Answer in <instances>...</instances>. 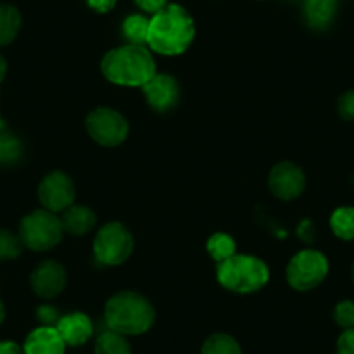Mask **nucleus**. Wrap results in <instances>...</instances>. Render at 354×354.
<instances>
[{
  "label": "nucleus",
  "instance_id": "c85d7f7f",
  "mask_svg": "<svg viewBox=\"0 0 354 354\" xmlns=\"http://www.w3.org/2000/svg\"><path fill=\"white\" fill-rule=\"evenodd\" d=\"M87 6L93 11L104 15V12L113 11V8L117 6V0H87Z\"/></svg>",
  "mask_w": 354,
  "mask_h": 354
},
{
  "label": "nucleus",
  "instance_id": "a878e982",
  "mask_svg": "<svg viewBox=\"0 0 354 354\" xmlns=\"http://www.w3.org/2000/svg\"><path fill=\"white\" fill-rule=\"evenodd\" d=\"M19 155V142L11 136L0 138V160H15Z\"/></svg>",
  "mask_w": 354,
  "mask_h": 354
},
{
  "label": "nucleus",
  "instance_id": "4be33fe9",
  "mask_svg": "<svg viewBox=\"0 0 354 354\" xmlns=\"http://www.w3.org/2000/svg\"><path fill=\"white\" fill-rule=\"evenodd\" d=\"M200 354H241L240 344L227 333H212L203 342Z\"/></svg>",
  "mask_w": 354,
  "mask_h": 354
},
{
  "label": "nucleus",
  "instance_id": "0eeeda50",
  "mask_svg": "<svg viewBox=\"0 0 354 354\" xmlns=\"http://www.w3.org/2000/svg\"><path fill=\"white\" fill-rule=\"evenodd\" d=\"M134 250V236L122 223H108L94 238V255L104 266H120Z\"/></svg>",
  "mask_w": 354,
  "mask_h": 354
},
{
  "label": "nucleus",
  "instance_id": "f3484780",
  "mask_svg": "<svg viewBox=\"0 0 354 354\" xmlns=\"http://www.w3.org/2000/svg\"><path fill=\"white\" fill-rule=\"evenodd\" d=\"M21 30V15L11 4H0V47L15 42Z\"/></svg>",
  "mask_w": 354,
  "mask_h": 354
},
{
  "label": "nucleus",
  "instance_id": "f8f14e48",
  "mask_svg": "<svg viewBox=\"0 0 354 354\" xmlns=\"http://www.w3.org/2000/svg\"><path fill=\"white\" fill-rule=\"evenodd\" d=\"M141 88L148 104L156 111H167L179 103L181 88L172 75L156 73Z\"/></svg>",
  "mask_w": 354,
  "mask_h": 354
},
{
  "label": "nucleus",
  "instance_id": "bb28decb",
  "mask_svg": "<svg viewBox=\"0 0 354 354\" xmlns=\"http://www.w3.org/2000/svg\"><path fill=\"white\" fill-rule=\"evenodd\" d=\"M337 354H354V328H347L337 340Z\"/></svg>",
  "mask_w": 354,
  "mask_h": 354
},
{
  "label": "nucleus",
  "instance_id": "423d86ee",
  "mask_svg": "<svg viewBox=\"0 0 354 354\" xmlns=\"http://www.w3.org/2000/svg\"><path fill=\"white\" fill-rule=\"evenodd\" d=\"M328 270V259L322 252L306 248L295 254L288 262L287 281L294 290L309 292L325 280Z\"/></svg>",
  "mask_w": 354,
  "mask_h": 354
},
{
  "label": "nucleus",
  "instance_id": "f03ea898",
  "mask_svg": "<svg viewBox=\"0 0 354 354\" xmlns=\"http://www.w3.org/2000/svg\"><path fill=\"white\" fill-rule=\"evenodd\" d=\"M101 71L115 85L142 87L156 75V64L145 46L125 44L104 54Z\"/></svg>",
  "mask_w": 354,
  "mask_h": 354
},
{
  "label": "nucleus",
  "instance_id": "dca6fc26",
  "mask_svg": "<svg viewBox=\"0 0 354 354\" xmlns=\"http://www.w3.org/2000/svg\"><path fill=\"white\" fill-rule=\"evenodd\" d=\"M337 0H304V18L315 30H325L337 15Z\"/></svg>",
  "mask_w": 354,
  "mask_h": 354
},
{
  "label": "nucleus",
  "instance_id": "412c9836",
  "mask_svg": "<svg viewBox=\"0 0 354 354\" xmlns=\"http://www.w3.org/2000/svg\"><path fill=\"white\" fill-rule=\"evenodd\" d=\"M122 30H124V35L129 40V44L145 46L146 40H148L149 19L142 15H131L125 18Z\"/></svg>",
  "mask_w": 354,
  "mask_h": 354
},
{
  "label": "nucleus",
  "instance_id": "9d476101",
  "mask_svg": "<svg viewBox=\"0 0 354 354\" xmlns=\"http://www.w3.org/2000/svg\"><path fill=\"white\" fill-rule=\"evenodd\" d=\"M268 185L277 198L295 200L306 188V174L297 163L280 162L271 169Z\"/></svg>",
  "mask_w": 354,
  "mask_h": 354
},
{
  "label": "nucleus",
  "instance_id": "7ed1b4c3",
  "mask_svg": "<svg viewBox=\"0 0 354 354\" xmlns=\"http://www.w3.org/2000/svg\"><path fill=\"white\" fill-rule=\"evenodd\" d=\"M156 313L148 297L139 292L124 290L108 299L104 319L108 328L122 335H141L153 326Z\"/></svg>",
  "mask_w": 354,
  "mask_h": 354
},
{
  "label": "nucleus",
  "instance_id": "473e14b6",
  "mask_svg": "<svg viewBox=\"0 0 354 354\" xmlns=\"http://www.w3.org/2000/svg\"><path fill=\"white\" fill-rule=\"evenodd\" d=\"M4 318H6V308H4V302H2V299H0V325H2Z\"/></svg>",
  "mask_w": 354,
  "mask_h": 354
},
{
  "label": "nucleus",
  "instance_id": "393cba45",
  "mask_svg": "<svg viewBox=\"0 0 354 354\" xmlns=\"http://www.w3.org/2000/svg\"><path fill=\"white\" fill-rule=\"evenodd\" d=\"M339 115L344 120H354V91H347L339 97Z\"/></svg>",
  "mask_w": 354,
  "mask_h": 354
},
{
  "label": "nucleus",
  "instance_id": "6ab92c4d",
  "mask_svg": "<svg viewBox=\"0 0 354 354\" xmlns=\"http://www.w3.org/2000/svg\"><path fill=\"white\" fill-rule=\"evenodd\" d=\"M330 227L340 240H354V207H339L333 210Z\"/></svg>",
  "mask_w": 354,
  "mask_h": 354
},
{
  "label": "nucleus",
  "instance_id": "aec40b11",
  "mask_svg": "<svg viewBox=\"0 0 354 354\" xmlns=\"http://www.w3.org/2000/svg\"><path fill=\"white\" fill-rule=\"evenodd\" d=\"M207 252L219 264V262L226 261V259L233 257L236 254V241L226 233H214L207 240Z\"/></svg>",
  "mask_w": 354,
  "mask_h": 354
},
{
  "label": "nucleus",
  "instance_id": "72a5a7b5",
  "mask_svg": "<svg viewBox=\"0 0 354 354\" xmlns=\"http://www.w3.org/2000/svg\"><path fill=\"white\" fill-rule=\"evenodd\" d=\"M351 278H353V281H354V264H353V268H351Z\"/></svg>",
  "mask_w": 354,
  "mask_h": 354
},
{
  "label": "nucleus",
  "instance_id": "f257e3e1",
  "mask_svg": "<svg viewBox=\"0 0 354 354\" xmlns=\"http://www.w3.org/2000/svg\"><path fill=\"white\" fill-rule=\"evenodd\" d=\"M196 35L195 19L183 6L169 4L149 19L146 44L153 53L163 56H179L186 53Z\"/></svg>",
  "mask_w": 354,
  "mask_h": 354
},
{
  "label": "nucleus",
  "instance_id": "c756f323",
  "mask_svg": "<svg viewBox=\"0 0 354 354\" xmlns=\"http://www.w3.org/2000/svg\"><path fill=\"white\" fill-rule=\"evenodd\" d=\"M37 315H39L40 322L47 326H53V323L59 319L57 318V311L54 308H50V306H42V308L37 311Z\"/></svg>",
  "mask_w": 354,
  "mask_h": 354
},
{
  "label": "nucleus",
  "instance_id": "1a4fd4ad",
  "mask_svg": "<svg viewBox=\"0 0 354 354\" xmlns=\"http://www.w3.org/2000/svg\"><path fill=\"white\" fill-rule=\"evenodd\" d=\"M75 185L71 177L61 170L49 172L39 185V202L49 212H64L75 203Z\"/></svg>",
  "mask_w": 354,
  "mask_h": 354
},
{
  "label": "nucleus",
  "instance_id": "4468645a",
  "mask_svg": "<svg viewBox=\"0 0 354 354\" xmlns=\"http://www.w3.org/2000/svg\"><path fill=\"white\" fill-rule=\"evenodd\" d=\"M56 328L63 337L64 344L71 347L84 346L94 333L93 322L85 313H70V315L63 316L57 319Z\"/></svg>",
  "mask_w": 354,
  "mask_h": 354
},
{
  "label": "nucleus",
  "instance_id": "f704fd0d",
  "mask_svg": "<svg viewBox=\"0 0 354 354\" xmlns=\"http://www.w3.org/2000/svg\"><path fill=\"white\" fill-rule=\"evenodd\" d=\"M0 124H2V120H0Z\"/></svg>",
  "mask_w": 354,
  "mask_h": 354
},
{
  "label": "nucleus",
  "instance_id": "20e7f679",
  "mask_svg": "<svg viewBox=\"0 0 354 354\" xmlns=\"http://www.w3.org/2000/svg\"><path fill=\"white\" fill-rule=\"evenodd\" d=\"M217 281L234 294H254L262 290L270 281V268L255 255L234 254L219 262Z\"/></svg>",
  "mask_w": 354,
  "mask_h": 354
},
{
  "label": "nucleus",
  "instance_id": "5701e85b",
  "mask_svg": "<svg viewBox=\"0 0 354 354\" xmlns=\"http://www.w3.org/2000/svg\"><path fill=\"white\" fill-rule=\"evenodd\" d=\"M23 241L19 234L9 230H0V261H12L23 252Z\"/></svg>",
  "mask_w": 354,
  "mask_h": 354
},
{
  "label": "nucleus",
  "instance_id": "6e6552de",
  "mask_svg": "<svg viewBox=\"0 0 354 354\" xmlns=\"http://www.w3.org/2000/svg\"><path fill=\"white\" fill-rule=\"evenodd\" d=\"M85 129L97 145L115 148L129 136V124L120 111L113 108H96L85 118Z\"/></svg>",
  "mask_w": 354,
  "mask_h": 354
},
{
  "label": "nucleus",
  "instance_id": "2eb2a0df",
  "mask_svg": "<svg viewBox=\"0 0 354 354\" xmlns=\"http://www.w3.org/2000/svg\"><path fill=\"white\" fill-rule=\"evenodd\" d=\"M63 223L64 233L71 234V236H84V234L91 233L97 223L96 212L93 209H88L85 205H71L66 209L61 217Z\"/></svg>",
  "mask_w": 354,
  "mask_h": 354
},
{
  "label": "nucleus",
  "instance_id": "7c9ffc66",
  "mask_svg": "<svg viewBox=\"0 0 354 354\" xmlns=\"http://www.w3.org/2000/svg\"><path fill=\"white\" fill-rule=\"evenodd\" d=\"M0 354H25L23 353V347L18 346L12 340H2L0 342Z\"/></svg>",
  "mask_w": 354,
  "mask_h": 354
},
{
  "label": "nucleus",
  "instance_id": "cd10ccee",
  "mask_svg": "<svg viewBox=\"0 0 354 354\" xmlns=\"http://www.w3.org/2000/svg\"><path fill=\"white\" fill-rule=\"evenodd\" d=\"M136 6H138L142 12H146V15L155 16L158 15L160 11H163L169 4H167V0H136Z\"/></svg>",
  "mask_w": 354,
  "mask_h": 354
},
{
  "label": "nucleus",
  "instance_id": "39448f33",
  "mask_svg": "<svg viewBox=\"0 0 354 354\" xmlns=\"http://www.w3.org/2000/svg\"><path fill=\"white\" fill-rule=\"evenodd\" d=\"M19 238L33 252H47L63 240L64 227L61 217L46 209L33 210L19 223Z\"/></svg>",
  "mask_w": 354,
  "mask_h": 354
},
{
  "label": "nucleus",
  "instance_id": "ddd939ff",
  "mask_svg": "<svg viewBox=\"0 0 354 354\" xmlns=\"http://www.w3.org/2000/svg\"><path fill=\"white\" fill-rule=\"evenodd\" d=\"M25 354H64L66 344L59 335L56 326L42 325L32 330L23 344Z\"/></svg>",
  "mask_w": 354,
  "mask_h": 354
},
{
  "label": "nucleus",
  "instance_id": "b1692460",
  "mask_svg": "<svg viewBox=\"0 0 354 354\" xmlns=\"http://www.w3.org/2000/svg\"><path fill=\"white\" fill-rule=\"evenodd\" d=\"M333 319L339 326L344 330L354 328V302L353 301H342L335 306L333 309Z\"/></svg>",
  "mask_w": 354,
  "mask_h": 354
},
{
  "label": "nucleus",
  "instance_id": "9b49d317",
  "mask_svg": "<svg viewBox=\"0 0 354 354\" xmlns=\"http://www.w3.org/2000/svg\"><path fill=\"white\" fill-rule=\"evenodd\" d=\"M66 281L68 274L64 266L57 261H53V259L40 262L30 277V283H32L35 295H39L40 299H46V301L57 297L66 287Z\"/></svg>",
  "mask_w": 354,
  "mask_h": 354
},
{
  "label": "nucleus",
  "instance_id": "2f4dec72",
  "mask_svg": "<svg viewBox=\"0 0 354 354\" xmlns=\"http://www.w3.org/2000/svg\"><path fill=\"white\" fill-rule=\"evenodd\" d=\"M6 73H8V61H6V57L0 54V84L4 82Z\"/></svg>",
  "mask_w": 354,
  "mask_h": 354
},
{
  "label": "nucleus",
  "instance_id": "a211bd4d",
  "mask_svg": "<svg viewBox=\"0 0 354 354\" xmlns=\"http://www.w3.org/2000/svg\"><path fill=\"white\" fill-rule=\"evenodd\" d=\"M94 354H132V347L127 337L113 330H106L97 337Z\"/></svg>",
  "mask_w": 354,
  "mask_h": 354
}]
</instances>
